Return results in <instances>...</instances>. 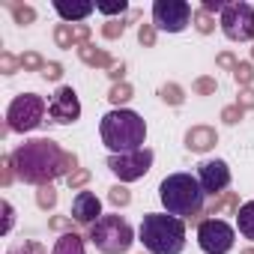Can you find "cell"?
<instances>
[{
	"label": "cell",
	"instance_id": "cell-40",
	"mask_svg": "<svg viewBox=\"0 0 254 254\" xmlns=\"http://www.w3.org/2000/svg\"><path fill=\"white\" fill-rule=\"evenodd\" d=\"M12 224H15V209H12V203L9 200H3V227H0V233H9L12 230Z\"/></svg>",
	"mask_w": 254,
	"mask_h": 254
},
{
	"label": "cell",
	"instance_id": "cell-21",
	"mask_svg": "<svg viewBox=\"0 0 254 254\" xmlns=\"http://www.w3.org/2000/svg\"><path fill=\"white\" fill-rule=\"evenodd\" d=\"M159 96H162L165 105H174V108H180V105L186 102V90H183L180 84H174V81H171V84H162V87H159Z\"/></svg>",
	"mask_w": 254,
	"mask_h": 254
},
{
	"label": "cell",
	"instance_id": "cell-10",
	"mask_svg": "<svg viewBox=\"0 0 254 254\" xmlns=\"http://www.w3.org/2000/svg\"><path fill=\"white\" fill-rule=\"evenodd\" d=\"M153 150H135V153H123V156H108V171L120 180V183H135L144 174H150L153 168Z\"/></svg>",
	"mask_w": 254,
	"mask_h": 254
},
{
	"label": "cell",
	"instance_id": "cell-34",
	"mask_svg": "<svg viewBox=\"0 0 254 254\" xmlns=\"http://www.w3.org/2000/svg\"><path fill=\"white\" fill-rule=\"evenodd\" d=\"M138 42H141L144 48H153V45H156V27H153V24H141V27H138Z\"/></svg>",
	"mask_w": 254,
	"mask_h": 254
},
{
	"label": "cell",
	"instance_id": "cell-24",
	"mask_svg": "<svg viewBox=\"0 0 254 254\" xmlns=\"http://www.w3.org/2000/svg\"><path fill=\"white\" fill-rule=\"evenodd\" d=\"M36 206L45 209V212L54 209V206H57V189H54V186H39V189H36Z\"/></svg>",
	"mask_w": 254,
	"mask_h": 254
},
{
	"label": "cell",
	"instance_id": "cell-2",
	"mask_svg": "<svg viewBox=\"0 0 254 254\" xmlns=\"http://www.w3.org/2000/svg\"><path fill=\"white\" fill-rule=\"evenodd\" d=\"M99 135L102 144L111 150V156H123V153H135L144 150L147 141V123L138 111L129 108H114L102 117L99 123Z\"/></svg>",
	"mask_w": 254,
	"mask_h": 254
},
{
	"label": "cell",
	"instance_id": "cell-28",
	"mask_svg": "<svg viewBox=\"0 0 254 254\" xmlns=\"http://www.w3.org/2000/svg\"><path fill=\"white\" fill-rule=\"evenodd\" d=\"M233 81H236L239 87H251V81H254V66H251V63H239V66L233 69Z\"/></svg>",
	"mask_w": 254,
	"mask_h": 254
},
{
	"label": "cell",
	"instance_id": "cell-26",
	"mask_svg": "<svg viewBox=\"0 0 254 254\" xmlns=\"http://www.w3.org/2000/svg\"><path fill=\"white\" fill-rule=\"evenodd\" d=\"M191 90H194L197 96H215L218 81H215L212 75H200V78H194V81H191Z\"/></svg>",
	"mask_w": 254,
	"mask_h": 254
},
{
	"label": "cell",
	"instance_id": "cell-1",
	"mask_svg": "<svg viewBox=\"0 0 254 254\" xmlns=\"http://www.w3.org/2000/svg\"><path fill=\"white\" fill-rule=\"evenodd\" d=\"M12 165L21 183H30L39 189V186H51L57 177H69L72 171H78V156L66 153L51 138H33L15 147Z\"/></svg>",
	"mask_w": 254,
	"mask_h": 254
},
{
	"label": "cell",
	"instance_id": "cell-15",
	"mask_svg": "<svg viewBox=\"0 0 254 254\" xmlns=\"http://www.w3.org/2000/svg\"><path fill=\"white\" fill-rule=\"evenodd\" d=\"M54 12L69 24V21H84L87 15H93L96 12V3H54Z\"/></svg>",
	"mask_w": 254,
	"mask_h": 254
},
{
	"label": "cell",
	"instance_id": "cell-11",
	"mask_svg": "<svg viewBox=\"0 0 254 254\" xmlns=\"http://www.w3.org/2000/svg\"><path fill=\"white\" fill-rule=\"evenodd\" d=\"M48 117H51V123H57V126L78 123V117H81V102H78V93H75L69 84L57 87V93L51 96V102H48Z\"/></svg>",
	"mask_w": 254,
	"mask_h": 254
},
{
	"label": "cell",
	"instance_id": "cell-12",
	"mask_svg": "<svg viewBox=\"0 0 254 254\" xmlns=\"http://www.w3.org/2000/svg\"><path fill=\"white\" fill-rule=\"evenodd\" d=\"M197 183H200V189H203L209 197L224 194V189L230 186V168H227V162H221V159H206V162H200V165H197Z\"/></svg>",
	"mask_w": 254,
	"mask_h": 254
},
{
	"label": "cell",
	"instance_id": "cell-29",
	"mask_svg": "<svg viewBox=\"0 0 254 254\" xmlns=\"http://www.w3.org/2000/svg\"><path fill=\"white\" fill-rule=\"evenodd\" d=\"M108 200H111L114 206H129V203H132V194H129V189H126V186H114V189L108 191Z\"/></svg>",
	"mask_w": 254,
	"mask_h": 254
},
{
	"label": "cell",
	"instance_id": "cell-42",
	"mask_svg": "<svg viewBox=\"0 0 254 254\" xmlns=\"http://www.w3.org/2000/svg\"><path fill=\"white\" fill-rule=\"evenodd\" d=\"M215 63H218L221 69H230V72H233V69L239 66V60H236V57H233L230 51H224V54H218V57H215Z\"/></svg>",
	"mask_w": 254,
	"mask_h": 254
},
{
	"label": "cell",
	"instance_id": "cell-20",
	"mask_svg": "<svg viewBox=\"0 0 254 254\" xmlns=\"http://www.w3.org/2000/svg\"><path fill=\"white\" fill-rule=\"evenodd\" d=\"M135 96V87L129 84V81H120V84H114L111 87V93H108V102L114 105V108H120V105H126V102H129Z\"/></svg>",
	"mask_w": 254,
	"mask_h": 254
},
{
	"label": "cell",
	"instance_id": "cell-32",
	"mask_svg": "<svg viewBox=\"0 0 254 254\" xmlns=\"http://www.w3.org/2000/svg\"><path fill=\"white\" fill-rule=\"evenodd\" d=\"M0 168H3V177H0V186H3V189H9V186H12V180L18 177V174H15V165H12V156H3Z\"/></svg>",
	"mask_w": 254,
	"mask_h": 254
},
{
	"label": "cell",
	"instance_id": "cell-33",
	"mask_svg": "<svg viewBox=\"0 0 254 254\" xmlns=\"http://www.w3.org/2000/svg\"><path fill=\"white\" fill-rule=\"evenodd\" d=\"M18 69H21V63L9 51H0V72H3V75H15Z\"/></svg>",
	"mask_w": 254,
	"mask_h": 254
},
{
	"label": "cell",
	"instance_id": "cell-46",
	"mask_svg": "<svg viewBox=\"0 0 254 254\" xmlns=\"http://www.w3.org/2000/svg\"><path fill=\"white\" fill-rule=\"evenodd\" d=\"M251 57H254V48H251Z\"/></svg>",
	"mask_w": 254,
	"mask_h": 254
},
{
	"label": "cell",
	"instance_id": "cell-7",
	"mask_svg": "<svg viewBox=\"0 0 254 254\" xmlns=\"http://www.w3.org/2000/svg\"><path fill=\"white\" fill-rule=\"evenodd\" d=\"M221 33L230 42H251L254 39V6L251 3H227L221 12Z\"/></svg>",
	"mask_w": 254,
	"mask_h": 254
},
{
	"label": "cell",
	"instance_id": "cell-13",
	"mask_svg": "<svg viewBox=\"0 0 254 254\" xmlns=\"http://www.w3.org/2000/svg\"><path fill=\"white\" fill-rule=\"evenodd\" d=\"M72 218L78 221V224H96L99 218H102V200L93 194V191H78L75 194V200H72Z\"/></svg>",
	"mask_w": 254,
	"mask_h": 254
},
{
	"label": "cell",
	"instance_id": "cell-27",
	"mask_svg": "<svg viewBox=\"0 0 254 254\" xmlns=\"http://www.w3.org/2000/svg\"><path fill=\"white\" fill-rule=\"evenodd\" d=\"M191 21H194V30H197V33H203V36L215 30V21H212V15H209V12H203V9H197Z\"/></svg>",
	"mask_w": 254,
	"mask_h": 254
},
{
	"label": "cell",
	"instance_id": "cell-25",
	"mask_svg": "<svg viewBox=\"0 0 254 254\" xmlns=\"http://www.w3.org/2000/svg\"><path fill=\"white\" fill-rule=\"evenodd\" d=\"M18 63H21L24 72H39V75H42V69H45V57L36 54V51H24V54L18 57Z\"/></svg>",
	"mask_w": 254,
	"mask_h": 254
},
{
	"label": "cell",
	"instance_id": "cell-3",
	"mask_svg": "<svg viewBox=\"0 0 254 254\" xmlns=\"http://www.w3.org/2000/svg\"><path fill=\"white\" fill-rule=\"evenodd\" d=\"M159 200L165 206V212L177 215V218H189L197 221L203 215V200L206 191L200 189L197 177L191 174H171L159 183ZM203 221V218H200Z\"/></svg>",
	"mask_w": 254,
	"mask_h": 254
},
{
	"label": "cell",
	"instance_id": "cell-44",
	"mask_svg": "<svg viewBox=\"0 0 254 254\" xmlns=\"http://www.w3.org/2000/svg\"><path fill=\"white\" fill-rule=\"evenodd\" d=\"M224 6H227V3H221V0H203V6H200V9L212 15V12H224Z\"/></svg>",
	"mask_w": 254,
	"mask_h": 254
},
{
	"label": "cell",
	"instance_id": "cell-19",
	"mask_svg": "<svg viewBox=\"0 0 254 254\" xmlns=\"http://www.w3.org/2000/svg\"><path fill=\"white\" fill-rule=\"evenodd\" d=\"M236 227H239V233H242L245 239L254 242V200H248V203L239 206V212H236Z\"/></svg>",
	"mask_w": 254,
	"mask_h": 254
},
{
	"label": "cell",
	"instance_id": "cell-41",
	"mask_svg": "<svg viewBox=\"0 0 254 254\" xmlns=\"http://www.w3.org/2000/svg\"><path fill=\"white\" fill-rule=\"evenodd\" d=\"M108 78H111L114 84H120V81H126V63H123V60H120V63L114 60V66L108 69Z\"/></svg>",
	"mask_w": 254,
	"mask_h": 254
},
{
	"label": "cell",
	"instance_id": "cell-5",
	"mask_svg": "<svg viewBox=\"0 0 254 254\" xmlns=\"http://www.w3.org/2000/svg\"><path fill=\"white\" fill-rule=\"evenodd\" d=\"M90 242L102 251V254H126L135 242V230L123 215L111 212L102 215L93 227H90Z\"/></svg>",
	"mask_w": 254,
	"mask_h": 254
},
{
	"label": "cell",
	"instance_id": "cell-45",
	"mask_svg": "<svg viewBox=\"0 0 254 254\" xmlns=\"http://www.w3.org/2000/svg\"><path fill=\"white\" fill-rule=\"evenodd\" d=\"M242 254H254V245L251 248H242Z\"/></svg>",
	"mask_w": 254,
	"mask_h": 254
},
{
	"label": "cell",
	"instance_id": "cell-31",
	"mask_svg": "<svg viewBox=\"0 0 254 254\" xmlns=\"http://www.w3.org/2000/svg\"><path fill=\"white\" fill-rule=\"evenodd\" d=\"M242 114H245V111H242V108H239V105L233 102V105L221 108V123H224V126H236V123L242 120Z\"/></svg>",
	"mask_w": 254,
	"mask_h": 254
},
{
	"label": "cell",
	"instance_id": "cell-14",
	"mask_svg": "<svg viewBox=\"0 0 254 254\" xmlns=\"http://www.w3.org/2000/svg\"><path fill=\"white\" fill-rule=\"evenodd\" d=\"M215 144H218V132L212 126H191L186 132V150L191 153H209Z\"/></svg>",
	"mask_w": 254,
	"mask_h": 254
},
{
	"label": "cell",
	"instance_id": "cell-23",
	"mask_svg": "<svg viewBox=\"0 0 254 254\" xmlns=\"http://www.w3.org/2000/svg\"><path fill=\"white\" fill-rule=\"evenodd\" d=\"M6 9L12 12V18H15V24H33L36 21V9L33 6H27V3H6Z\"/></svg>",
	"mask_w": 254,
	"mask_h": 254
},
{
	"label": "cell",
	"instance_id": "cell-30",
	"mask_svg": "<svg viewBox=\"0 0 254 254\" xmlns=\"http://www.w3.org/2000/svg\"><path fill=\"white\" fill-rule=\"evenodd\" d=\"M126 33V21L123 18H111L108 24H102V36L105 39H120Z\"/></svg>",
	"mask_w": 254,
	"mask_h": 254
},
{
	"label": "cell",
	"instance_id": "cell-38",
	"mask_svg": "<svg viewBox=\"0 0 254 254\" xmlns=\"http://www.w3.org/2000/svg\"><path fill=\"white\" fill-rule=\"evenodd\" d=\"M42 78H45V81H60V78H63V63H57V60L45 63V69H42Z\"/></svg>",
	"mask_w": 254,
	"mask_h": 254
},
{
	"label": "cell",
	"instance_id": "cell-36",
	"mask_svg": "<svg viewBox=\"0 0 254 254\" xmlns=\"http://www.w3.org/2000/svg\"><path fill=\"white\" fill-rule=\"evenodd\" d=\"M6 254H48V251L42 248V242H36V239H27L21 248H12V251H6Z\"/></svg>",
	"mask_w": 254,
	"mask_h": 254
},
{
	"label": "cell",
	"instance_id": "cell-9",
	"mask_svg": "<svg viewBox=\"0 0 254 254\" xmlns=\"http://www.w3.org/2000/svg\"><path fill=\"white\" fill-rule=\"evenodd\" d=\"M194 12L186 0H156L153 3V27L168 33H183L191 24Z\"/></svg>",
	"mask_w": 254,
	"mask_h": 254
},
{
	"label": "cell",
	"instance_id": "cell-39",
	"mask_svg": "<svg viewBox=\"0 0 254 254\" xmlns=\"http://www.w3.org/2000/svg\"><path fill=\"white\" fill-rule=\"evenodd\" d=\"M236 105H239L242 111H251V108H254V87H239V99H236Z\"/></svg>",
	"mask_w": 254,
	"mask_h": 254
},
{
	"label": "cell",
	"instance_id": "cell-17",
	"mask_svg": "<svg viewBox=\"0 0 254 254\" xmlns=\"http://www.w3.org/2000/svg\"><path fill=\"white\" fill-rule=\"evenodd\" d=\"M78 57H81L87 66H99V69H111V66H114L111 54H108V51H102V48H96V45H90V42L78 48Z\"/></svg>",
	"mask_w": 254,
	"mask_h": 254
},
{
	"label": "cell",
	"instance_id": "cell-4",
	"mask_svg": "<svg viewBox=\"0 0 254 254\" xmlns=\"http://www.w3.org/2000/svg\"><path fill=\"white\" fill-rule=\"evenodd\" d=\"M138 236L150 254H180L186 248V224L171 212H147Z\"/></svg>",
	"mask_w": 254,
	"mask_h": 254
},
{
	"label": "cell",
	"instance_id": "cell-6",
	"mask_svg": "<svg viewBox=\"0 0 254 254\" xmlns=\"http://www.w3.org/2000/svg\"><path fill=\"white\" fill-rule=\"evenodd\" d=\"M45 99L36 96V93H21L9 102L6 108V129L9 132H33L36 126L45 120Z\"/></svg>",
	"mask_w": 254,
	"mask_h": 254
},
{
	"label": "cell",
	"instance_id": "cell-22",
	"mask_svg": "<svg viewBox=\"0 0 254 254\" xmlns=\"http://www.w3.org/2000/svg\"><path fill=\"white\" fill-rule=\"evenodd\" d=\"M54 42H57V48H78L75 24H57L54 27Z\"/></svg>",
	"mask_w": 254,
	"mask_h": 254
},
{
	"label": "cell",
	"instance_id": "cell-16",
	"mask_svg": "<svg viewBox=\"0 0 254 254\" xmlns=\"http://www.w3.org/2000/svg\"><path fill=\"white\" fill-rule=\"evenodd\" d=\"M221 212H239V194L236 191H224V194H218L209 206H206V212L203 215H209V218H215V215H221Z\"/></svg>",
	"mask_w": 254,
	"mask_h": 254
},
{
	"label": "cell",
	"instance_id": "cell-18",
	"mask_svg": "<svg viewBox=\"0 0 254 254\" xmlns=\"http://www.w3.org/2000/svg\"><path fill=\"white\" fill-rule=\"evenodd\" d=\"M51 254H87L84 251V239L75 233V230H69V233H63L57 242H54V251Z\"/></svg>",
	"mask_w": 254,
	"mask_h": 254
},
{
	"label": "cell",
	"instance_id": "cell-37",
	"mask_svg": "<svg viewBox=\"0 0 254 254\" xmlns=\"http://www.w3.org/2000/svg\"><path fill=\"white\" fill-rule=\"evenodd\" d=\"M96 9H99L102 15H120V18H123V12L129 9V3H123V0H120V3H96Z\"/></svg>",
	"mask_w": 254,
	"mask_h": 254
},
{
	"label": "cell",
	"instance_id": "cell-35",
	"mask_svg": "<svg viewBox=\"0 0 254 254\" xmlns=\"http://www.w3.org/2000/svg\"><path fill=\"white\" fill-rule=\"evenodd\" d=\"M66 183H69V189H81V186L90 183V171H87V168H78V171H72V174L66 177Z\"/></svg>",
	"mask_w": 254,
	"mask_h": 254
},
{
	"label": "cell",
	"instance_id": "cell-8",
	"mask_svg": "<svg viewBox=\"0 0 254 254\" xmlns=\"http://www.w3.org/2000/svg\"><path fill=\"white\" fill-rule=\"evenodd\" d=\"M236 242V230L221 218H203L197 224V245L203 254H227Z\"/></svg>",
	"mask_w": 254,
	"mask_h": 254
},
{
	"label": "cell",
	"instance_id": "cell-43",
	"mask_svg": "<svg viewBox=\"0 0 254 254\" xmlns=\"http://www.w3.org/2000/svg\"><path fill=\"white\" fill-rule=\"evenodd\" d=\"M48 227H51V230H66V233H69V230H72V218H66V215H54V218L48 221Z\"/></svg>",
	"mask_w": 254,
	"mask_h": 254
}]
</instances>
